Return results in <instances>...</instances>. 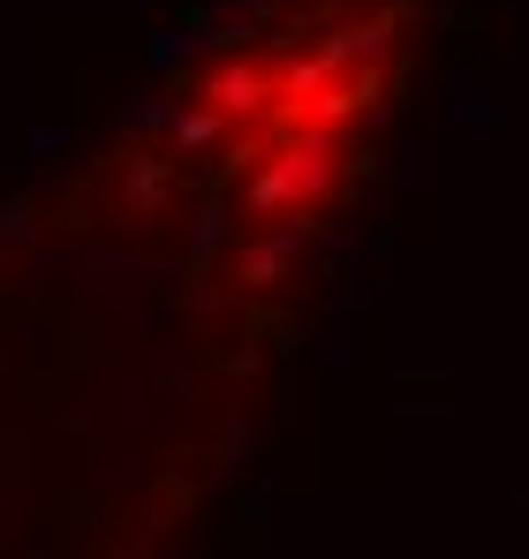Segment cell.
Returning a JSON list of instances; mask_svg holds the SVG:
<instances>
[{
  "label": "cell",
  "mask_w": 529,
  "mask_h": 559,
  "mask_svg": "<svg viewBox=\"0 0 529 559\" xmlns=\"http://www.w3.org/2000/svg\"><path fill=\"white\" fill-rule=\"evenodd\" d=\"M258 92H264L258 69H227V76L212 84V106H220V114H250V106H258Z\"/></svg>",
  "instance_id": "1"
},
{
  "label": "cell",
  "mask_w": 529,
  "mask_h": 559,
  "mask_svg": "<svg viewBox=\"0 0 529 559\" xmlns=\"http://www.w3.org/2000/svg\"><path fill=\"white\" fill-rule=\"evenodd\" d=\"M197 46H212V38H204V31H160V38H152V61H160V69H175V61L197 53Z\"/></svg>",
  "instance_id": "2"
},
{
  "label": "cell",
  "mask_w": 529,
  "mask_h": 559,
  "mask_svg": "<svg viewBox=\"0 0 529 559\" xmlns=\"http://www.w3.org/2000/svg\"><path fill=\"white\" fill-rule=\"evenodd\" d=\"M212 129H220L212 114H181V121H175V136H181V144H212Z\"/></svg>",
  "instance_id": "3"
},
{
  "label": "cell",
  "mask_w": 529,
  "mask_h": 559,
  "mask_svg": "<svg viewBox=\"0 0 529 559\" xmlns=\"http://www.w3.org/2000/svg\"><path fill=\"white\" fill-rule=\"evenodd\" d=\"M121 121H129V129H152V121H167V106H160V98H137Z\"/></svg>",
  "instance_id": "4"
}]
</instances>
